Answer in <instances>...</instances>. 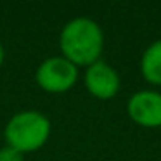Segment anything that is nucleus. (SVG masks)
<instances>
[{
	"instance_id": "nucleus-1",
	"label": "nucleus",
	"mask_w": 161,
	"mask_h": 161,
	"mask_svg": "<svg viewBox=\"0 0 161 161\" xmlns=\"http://www.w3.org/2000/svg\"><path fill=\"white\" fill-rule=\"evenodd\" d=\"M61 56L76 68L101 61L104 50V31L90 18H75L63 26L59 35Z\"/></svg>"
},
{
	"instance_id": "nucleus-2",
	"label": "nucleus",
	"mask_w": 161,
	"mask_h": 161,
	"mask_svg": "<svg viewBox=\"0 0 161 161\" xmlns=\"http://www.w3.org/2000/svg\"><path fill=\"white\" fill-rule=\"evenodd\" d=\"M52 132L50 119L36 109H25L9 118L4 128L7 146L26 154L35 153L47 144Z\"/></svg>"
},
{
	"instance_id": "nucleus-3",
	"label": "nucleus",
	"mask_w": 161,
	"mask_h": 161,
	"mask_svg": "<svg viewBox=\"0 0 161 161\" xmlns=\"http://www.w3.org/2000/svg\"><path fill=\"white\" fill-rule=\"evenodd\" d=\"M78 68L63 56H52L43 59L35 71V81L43 92L64 94L71 90L78 81Z\"/></svg>"
},
{
	"instance_id": "nucleus-4",
	"label": "nucleus",
	"mask_w": 161,
	"mask_h": 161,
	"mask_svg": "<svg viewBox=\"0 0 161 161\" xmlns=\"http://www.w3.org/2000/svg\"><path fill=\"white\" fill-rule=\"evenodd\" d=\"M126 111L133 123L144 128L161 126V92L139 90L130 95L126 102Z\"/></svg>"
},
{
	"instance_id": "nucleus-5",
	"label": "nucleus",
	"mask_w": 161,
	"mask_h": 161,
	"mask_svg": "<svg viewBox=\"0 0 161 161\" xmlns=\"http://www.w3.org/2000/svg\"><path fill=\"white\" fill-rule=\"evenodd\" d=\"M83 81L88 94L99 101H109V99L116 97L119 87H121L118 71L102 59L90 64L85 69Z\"/></svg>"
},
{
	"instance_id": "nucleus-6",
	"label": "nucleus",
	"mask_w": 161,
	"mask_h": 161,
	"mask_svg": "<svg viewBox=\"0 0 161 161\" xmlns=\"http://www.w3.org/2000/svg\"><path fill=\"white\" fill-rule=\"evenodd\" d=\"M140 75L147 83L161 87V38L147 45L140 57Z\"/></svg>"
},
{
	"instance_id": "nucleus-7",
	"label": "nucleus",
	"mask_w": 161,
	"mask_h": 161,
	"mask_svg": "<svg viewBox=\"0 0 161 161\" xmlns=\"http://www.w3.org/2000/svg\"><path fill=\"white\" fill-rule=\"evenodd\" d=\"M0 161H25V154L5 144L4 147H0Z\"/></svg>"
},
{
	"instance_id": "nucleus-8",
	"label": "nucleus",
	"mask_w": 161,
	"mask_h": 161,
	"mask_svg": "<svg viewBox=\"0 0 161 161\" xmlns=\"http://www.w3.org/2000/svg\"><path fill=\"white\" fill-rule=\"evenodd\" d=\"M4 59H5V50H4V45H2V42H0V66H2Z\"/></svg>"
}]
</instances>
